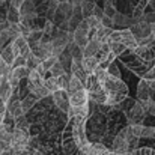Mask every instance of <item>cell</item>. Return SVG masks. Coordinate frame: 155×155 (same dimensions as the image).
Returning a JSON list of instances; mask_svg holds the SVG:
<instances>
[{"label":"cell","instance_id":"8992f818","mask_svg":"<svg viewBox=\"0 0 155 155\" xmlns=\"http://www.w3.org/2000/svg\"><path fill=\"white\" fill-rule=\"evenodd\" d=\"M130 29H131L133 35L136 36V39H142V38H145V36H148V35L152 33V26H151V23L145 21L143 18L139 20V21H136L134 24H131Z\"/></svg>","mask_w":155,"mask_h":155},{"label":"cell","instance_id":"7bdbcfd3","mask_svg":"<svg viewBox=\"0 0 155 155\" xmlns=\"http://www.w3.org/2000/svg\"><path fill=\"white\" fill-rule=\"evenodd\" d=\"M21 65H26V57L24 56H17L12 62V68H17V66H21Z\"/></svg>","mask_w":155,"mask_h":155},{"label":"cell","instance_id":"9a60e30c","mask_svg":"<svg viewBox=\"0 0 155 155\" xmlns=\"http://www.w3.org/2000/svg\"><path fill=\"white\" fill-rule=\"evenodd\" d=\"M81 65H83V68H84V71L87 74H94V71L97 69L100 62H98V59L95 56H84L83 60H81Z\"/></svg>","mask_w":155,"mask_h":155},{"label":"cell","instance_id":"8d00e7d4","mask_svg":"<svg viewBox=\"0 0 155 155\" xmlns=\"http://www.w3.org/2000/svg\"><path fill=\"white\" fill-rule=\"evenodd\" d=\"M86 20H87V23H89L91 29H98V27H101V26H103L101 18H100V17H97V15H91V17H87Z\"/></svg>","mask_w":155,"mask_h":155},{"label":"cell","instance_id":"3957f363","mask_svg":"<svg viewBox=\"0 0 155 155\" xmlns=\"http://www.w3.org/2000/svg\"><path fill=\"white\" fill-rule=\"evenodd\" d=\"M146 108L143 107V104L140 103V100H137L136 103L133 104V107L130 110L125 111L127 114V119L130 124H140L143 119H145V114H146Z\"/></svg>","mask_w":155,"mask_h":155},{"label":"cell","instance_id":"e0dca14e","mask_svg":"<svg viewBox=\"0 0 155 155\" xmlns=\"http://www.w3.org/2000/svg\"><path fill=\"white\" fill-rule=\"evenodd\" d=\"M14 41L18 44V48H20V56H24V57H27V56L32 53V47H30V44H29L27 38H24V36H20V38H17V39H14Z\"/></svg>","mask_w":155,"mask_h":155},{"label":"cell","instance_id":"74e56055","mask_svg":"<svg viewBox=\"0 0 155 155\" xmlns=\"http://www.w3.org/2000/svg\"><path fill=\"white\" fill-rule=\"evenodd\" d=\"M131 155H155V149L152 148H136Z\"/></svg>","mask_w":155,"mask_h":155},{"label":"cell","instance_id":"9c48e42d","mask_svg":"<svg viewBox=\"0 0 155 155\" xmlns=\"http://www.w3.org/2000/svg\"><path fill=\"white\" fill-rule=\"evenodd\" d=\"M8 113L12 114L15 119L20 117V116H24L26 111H24V108H23V105H21V100L11 97V100L8 101Z\"/></svg>","mask_w":155,"mask_h":155},{"label":"cell","instance_id":"4dcf8cb0","mask_svg":"<svg viewBox=\"0 0 155 155\" xmlns=\"http://www.w3.org/2000/svg\"><path fill=\"white\" fill-rule=\"evenodd\" d=\"M51 75H54V77H59V75H62L63 72H66L65 71V66L62 65V62L57 59L56 62H54V65H53L51 68H50V71H48Z\"/></svg>","mask_w":155,"mask_h":155},{"label":"cell","instance_id":"bcb514c9","mask_svg":"<svg viewBox=\"0 0 155 155\" xmlns=\"http://www.w3.org/2000/svg\"><path fill=\"white\" fill-rule=\"evenodd\" d=\"M8 81H9V84L12 86V89H18V86H20V78H17V77H14V75L11 74V77L8 78Z\"/></svg>","mask_w":155,"mask_h":155},{"label":"cell","instance_id":"e575fe53","mask_svg":"<svg viewBox=\"0 0 155 155\" xmlns=\"http://www.w3.org/2000/svg\"><path fill=\"white\" fill-rule=\"evenodd\" d=\"M110 47H111V51L114 53L116 56H120V54L125 51V50H128V48H127V47H125V45H124V44L120 42V41L111 42V44H110Z\"/></svg>","mask_w":155,"mask_h":155},{"label":"cell","instance_id":"681fc988","mask_svg":"<svg viewBox=\"0 0 155 155\" xmlns=\"http://www.w3.org/2000/svg\"><path fill=\"white\" fill-rule=\"evenodd\" d=\"M94 15H97V17L103 18L104 17V8H100V6L97 5V6H95V11H94Z\"/></svg>","mask_w":155,"mask_h":155},{"label":"cell","instance_id":"f6af8a7d","mask_svg":"<svg viewBox=\"0 0 155 155\" xmlns=\"http://www.w3.org/2000/svg\"><path fill=\"white\" fill-rule=\"evenodd\" d=\"M101 21H103V26H107V27H113V26H114L113 18L108 17V15H105V14H104V17L101 18Z\"/></svg>","mask_w":155,"mask_h":155},{"label":"cell","instance_id":"cb8c5ba5","mask_svg":"<svg viewBox=\"0 0 155 155\" xmlns=\"http://www.w3.org/2000/svg\"><path fill=\"white\" fill-rule=\"evenodd\" d=\"M80 89H84V83L78 77H75L72 74L69 77V89H68V92H74V91H80Z\"/></svg>","mask_w":155,"mask_h":155},{"label":"cell","instance_id":"30bf717a","mask_svg":"<svg viewBox=\"0 0 155 155\" xmlns=\"http://www.w3.org/2000/svg\"><path fill=\"white\" fill-rule=\"evenodd\" d=\"M152 89H151V86H149V83L145 80V78H142L140 81H139V86H137V100H140V101H145V100H151L152 98Z\"/></svg>","mask_w":155,"mask_h":155},{"label":"cell","instance_id":"603a6c76","mask_svg":"<svg viewBox=\"0 0 155 155\" xmlns=\"http://www.w3.org/2000/svg\"><path fill=\"white\" fill-rule=\"evenodd\" d=\"M29 72L30 69L26 66V65H21V66H17V68H12V75L23 80V78H27L29 77Z\"/></svg>","mask_w":155,"mask_h":155},{"label":"cell","instance_id":"5bb4252c","mask_svg":"<svg viewBox=\"0 0 155 155\" xmlns=\"http://www.w3.org/2000/svg\"><path fill=\"white\" fill-rule=\"evenodd\" d=\"M113 21H114V26H117V27H130L131 24H134V18L133 17H128V15H125V14H120V12H117L114 17H113Z\"/></svg>","mask_w":155,"mask_h":155},{"label":"cell","instance_id":"484cf974","mask_svg":"<svg viewBox=\"0 0 155 155\" xmlns=\"http://www.w3.org/2000/svg\"><path fill=\"white\" fill-rule=\"evenodd\" d=\"M41 62H42V60H41L35 53H30V54L26 57V66H27L30 71H32V69H36V68H38V65H39Z\"/></svg>","mask_w":155,"mask_h":155},{"label":"cell","instance_id":"f546056e","mask_svg":"<svg viewBox=\"0 0 155 155\" xmlns=\"http://www.w3.org/2000/svg\"><path fill=\"white\" fill-rule=\"evenodd\" d=\"M56 80H57L59 89H63V91H68V89H69V75H68L66 72H63L62 75L56 77Z\"/></svg>","mask_w":155,"mask_h":155},{"label":"cell","instance_id":"7dc6e473","mask_svg":"<svg viewBox=\"0 0 155 155\" xmlns=\"http://www.w3.org/2000/svg\"><path fill=\"white\" fill-rule=\"evenodd\" d=\"M143 20L145 21H148V23H155V11L152 12H145V15H143Z\"/></svg>","mask_w":155,"mask_h":155},{"label":"cell","instance_id":"ffe728a7","mask_svg":"<svg viewBox=\"0 0 155 155\" xmlns=\"http://www.w3.org/2000/svg\"><path fill=\"white\" fill-rule=\"evenodd\" d=\"M32 14H36V6L33 0H24L20 8V15H32Z\"/></svg>","mask_w":155,"mask_h":155},{"label":"cell","instance_id":"c3c4849f","mask_svg":"<svg viewBox=\"0 0 155 155\" xmlns=\"http://www.w3.org/2000/svg\"><path fill=\"white\" fill-rule=\"evenodd\" d=\"M8 113V103L0 100V114H6Z\"/></svg>","mask_w":155,"mask_h":155},{"label":"cell","instance_id":"b9f144b4","mask_svg":"<svg viewBox=\"0 0 155 155\" xmlns=\"http://www.w3.org/2000/svg\"><path fill=\"white\" fill-rule=\"evenodd\" d=\"M107 71H108V74H111V75H114V77H120V72H119V69H117V66H116L114 62L110 63V66L107 68Z\"/></svg>","mask_w":155,"mask_h":155},{"label":"cell","instance_id":"44dd1931","mask_svg":"<svg viewBox=\"0 0 155 155\" xmlns=\"http://www.w3.org/2000/svg\"><path fill=\"white\" fill-rule=\"evenodd\" d=\"M95 6H97V3H95V2H92V0H86L84 3H81V12H83V17H84V18H87V17L94 15Z\"/></svg>","mask_w":155,"mask_h":155},{"label":"cell","instance_id":"7402d4cb","mask_svg":"<svg viewBox=\"0 0 155 155\" xmlns=\"http://www.w3.org/2000/svg\"><path fill=\"white\" fill-rule=\"evenodd\" d=\"M0 56H2V59L6 62V63H9V65H12V62H14V59H15V54L12 51V47H11V44H8L2 51H0Z\"/></svg>","mask_w":155,"mask_h":155},{"label":"cell","instance_id":"52a82bcc","mask_svg":"<svg viewBox=\"0 0 155 155\" xmlns=\"http://www.w3.org/2000/svg\"><path fill=\"white\" fill-rule=\"evenodd\" d=\"M69 94V103H71V107H80V105H84L87 104V100H89V94L84 89H80V91H74V92H68Z\"/></svg>","mask_w":155,"mask_h":155},{"label":"cell","instance_id":"ab89813d","mask_svg":"<svg viewBox=\"0 0 155 155\" xmlns=\"http://www.w3.org/2000/svg\"><path fill=\"white\" fill-rule=\"evenodd\" d=\"M57 59H59V57H56V56H50V57L44 59V60H42V65H44V68H45L47 71H50V68H51L53 65H54V62H56Z\"/></svg>","mask_w":155,"mask_h":155},{"label":"cell","instance_id":"ba28073f","mask_svg":"<svg viewBox=\"0 0 155 155\" xmlns=\"http://www.w3.org/2000/svg\"><path fill=\"white\" fill-rule=\"evenodd\" d=\"M120 32V42L128 48V50H134L139 44H137V39H136V36L133 35V32H131V29L130 27H125V29H122V30H119Z\"/></svg>","mask_w":155,"mask_h":155},{"label":"cell","instance_id":"8fae6325","mask_svg":"<svg viewBox=\"0 0 155 155\" xmlns=\"http://www.w3.org/2000/svg\"><path fill=\"white\" fill-rule=\"evenodd\" d=\"M87 94H89V100L94 101L95 104H98V105L105 104V101H107V92L104 91L103 86H98L92 91H87Z\"/></svg>","mask_w":155,"mask_h":155},{"label":"cell","instance_id":"6da1fadb","mask_svg":"<svg viewBox=\"0 0 155 155\" xmlns=\"http://www.w3.org/2000/svg\"><path fill=\"white\" fill-rule=\"evenodd\" d=\"M72 136L75 143L78 145V149H84L86 146H89V140H87V134H86V122H75L72 124Z\"/></svg>","mask_w":155,"mask_h":155},{"label":"cell","instance_id":"db71d44e","mask_svg":"<svg viewBox=\"0 0 155 155\" xmlns=\"http://www.w3.org/2000/svg\"><path fill=\"white\" fill-rule=\"evenodd\" d=\"M114 2L116 0H104V3H111V5H114Z\"/></svg>","mask_w":155,"mask_h":155},{"label":"cell","instance_id":"1f68e13d","mask_svg":"<svg viewBox=\"0 0 155 155\" xmlns=\"http://www.w3.org/2000/svg\"><path fill=\"white\" fill-rule=\"evenodd\" d=\"M15 128L18 130H23V131H27L29 133V128H30V122L26 119V116H20L15 119Z\"/></svg>","mask_w":155,"mask_h":155},{"label":"cell","instance_id":"7a4b0ae2","mask_svg":"<svg viewBox=\"0 0 155 155\" xmlns=\"http://www.w3.org/2000/svg\"><path fill=\"white\" fill-rule=\"evenodd\" d=\"M103 87L107 94H113V92H125V94H128V86L120 80V77H114L111 74H108V77L105 78V81L103 83Z\"/></svg>","mask_w":155,"mask_h":155},{"label":"cell","instance_id":"5b68a950","mask_svg":"<svg viewBox=\"0 0 155 155\" xmlns=\"http://www.w3.org/2000/svg\"><path fill=\"white\" fill-rule=\"evenodd\" d=\"M133 54H136V57L139 60L148 62V63H154L155 62V45H137Z\"/></svg>","mask_w":155,"mask_h":155},{"label":"cell","instance_id":"2e32d148","mask_svg":"<svg viewBox=\"0 0 155 155\" xmlns=\"http://www.w3.org/2000/svg\"><path fill=\"white\" fill-rule=\"evenodd\" d=\"M111 32H113V27L101 26V27L95 29V39H98L100 42H107V41H110Z\"/></svg>","mask_w":155,"mask_h":155},{"label":"cell","instance_id":"4316f807","mask_svg":"<svg viewBox=\"0 0 155 155\" xmlns=\"http://www.w3.org/2000/svg\"><path fill=\"white\" fill-rule=\"evenodd\" d=\"M6 18H8L9 23H20V9H17V8H14V6L9 5Z\"/></svg>","mask_w":155,"mask_h":155},{"label":"cell","instance_id":"816d5d0a","mask_svg":"<svg viewBox=\"0 0 155 155\" xmlns=\"http://www.w3.org/2000/svg\"><path fill=\"white\" fill-rule=\"evenodd\" d=\"M149 83V86H151V89L155 92V80H152V81H148Z\"/></svg>","mask_w":155,"mask_h":155},{"label":"cell","instance_id":"277c9868","mask_svg":"<svg viewBox=\"0 0 155 155\" xmlns=\"http://www.w3.org/2000/svg\"><path fill=\"white\" fill-rule=\"evenodd\" d=\"M53 101H54V105L62 111V113H68L69 107H71V103H69V94L68 91H63V89H57L56 92H53Z\"/></svg>","mask_w":155,"mask_h":155},{"label":"cell","instance_id":"d6986e66","mask_svg":"<svg viewBox=\"0 0 155 155\" xmlns=\"http://www.w3.org/2000/svg\"><path fill=\"white\" fill-rule=\"evenodd\" d=\"M100 45H101V42L98 41V39H89V42L84 45V48H83V54L84 56H95L97 51H98V48H100Z\"/></svg>","mask_w":155,"mask_h":155},{"label":"cell","instance_id":"d6a6232c","mask_svg":"<svg viewBox=\"0 0 155 155\" xmlns=\"http://www.w3.org/2000/svg\"><path fill=\"white\" fill-rule=\"evenodd\" d=\"M94 75L97 77V80H98V81L101 83V86H103V83L105 81V78L108 77V71H107L105 68H103V66H100V65H98V66H97V69L94 71Z\"/></svg>","mask_w":155,"mask_h":155},{"label":"cell","instance_id":"7c38bea8","mask_svg":"<svg viewBox=\"0 0 155 155\" xmlns=\"http://www.w3.org/2000/svg\"><path fill=\"white\" fill-rule=\"evenodd\" d=\"M81 151L86 155H110V149L105 148L103 143H91Z\"/></svg>","mask_w":155,"mask_h":155},{"label":"cell","instance_id":"f907efd6","mask_svg":"<svg viewBox=\"0 0 155 155\" xmlns=\"http://www.w3.org/2000/svg\"><path fill=\"white\" fill-rule=\"evenodd\" d=\"M23 2H24V0H11V6H14V8L20 9V8H21V5H23Z\"/></svg>","mask_w":155,"mask_h":155},{"label":"cell","instance_id":"836d02e7","mask_svg":"<svg viewBox=\"0 0 155 155\" xmlns=\"http://www.w3.org/2000/svg\"><path fill=\"white\" fill-rule=\"evenodd\" d=\"M11 74H12V65L3 62L2 66H0V78L2 80H8L11 77Z\"/></svg>","mask_w":155,"mask_h":155},{"label":"cell","instance_id":"ac0fdd59","mask_svg":"<svg viewBox=\"0 0 155 155\" xmlns=\"http://www.w3.org/2000/svg\"><path fill=\"white\" fill-rule=\"evenodd\" d=\"M12 86L9 84V81L8 80H2V83H0V100H3V101H9L11 100V97H12Z\"/></svg>","mask_w":155,"mask_h":155},{"label":"cell","instance_id":"f1b7e54d","mask_svg":"<svg viewBox=\"0 0 155 155\" xmlns=\"http://www.w3.org/2000/svg\"><path fill=\"white\" fill-rule=\"evenodd\" d=\"M44 86H45L51 94L59 89V86H57V80H56V77L51 75V74H50V77H44Z\"/></svg>","mask_w":155,"mask_h":155},{"label":"cell","instance_id":"f5cc1de1","mask_svg":"<svg viewBox=\"0 0 155 155\" xmlns=\"http://www.w3.org/2000/svg\"><path fill=\"white\" fill-rule=\"evenodd\" d=\"M110 155H131V154H120V152H113V151H110Z\"/></svg>","mask_w":155,"mask_h":155},{"label":"cell","instance_id":"f35d334b","mask_svg":"<svg viewBox=\"0 0 155 155\" xmlns=\"http://www.w3.org/2000/svg\"><path fill=\"white\" fill-rule=\"evenodd\" d=\"M104 14L113 18V17L117 14V11H116L114 5H111V3H104Z\"/></svg>","mask_w":155,"mask_h":155},{"label":"cell","instance_id":"83f0119b","mask_svg":"<svg viewBox=\"0 0 155 155\" xmlns=\"http://www.w3.org/2000/svg\"><path fill=\"white\" fill-rule=\"evenodd\" d=\"M27 80L30 81V83H33V84H44V75L42 74H39L36 69H32L30 72H29V77H27Z\"/></svg>","mask_w":155,"mask_h":155},{"label":"cell","instance_id":"ee69618b","mask_svg":"<svg viewBox=\"0 0 155 155\" xmlns=\"http://www.w3.org/2000/svg\"><path fill=\"white\" fill-rule=\"evenodd\" d=\"M142 78H145L146 81H152V80H155V69L154 68L148 69V71L143 74V77H142Z\"/></svg>","mask_w":155,"mask_h":155},{"label":"cell","instance_id":"d4e9b609","mask_svg":"<svg viewBox=\"0 0 155 155\" xmlns=\"http://www.w3.org/2000/svg\"><path fill=\"white\" fill-rule=\"evenodd\" d=\"M8 32H9V36L11 39H17L20 36H23V32H21V27H20V23H11L9 27H8Z\"/></svg>","mask_w":155,"mask_h":155},{"label":"cell","instance_id":"d590c367","mask_svg":"<svg viewBox=\"0 0 155 155\" xmlns=\"http://www.w3.org/2000/svg\"><path fill=\"white\" fill-rule=\"evenodd\" d=\"M140 139H155V127H145L143 125Z\"/></svg>","mask_w":155,"mask_h":155},{"label":"cell","instance_id":"60d3db41","mask_svg":"<svg viewBox=\"0 0 155 155\" xmlns=\"http://www.w3.org/2000/svg\"><path fill=\"white\" fill-rule=\"evenodd\" d=\"M44 33H47V35H53L56 30H54V24H53V21L51 20H47L45 21V24H44Z\"/></svg>","mask_w":155,"mask_h":155},{"label":"cell","instance_id":"4fadbf2b","mask_svg":"<svg viewBox=\"0 0 155 155\" xmlns=\"http://www.w3.org/2000/svg\"><path fill=\"white\" fill-rule=\"evenodd\" d=\"M41 101V98L36 95V94H33V92H29L24 98H21V105H23V108H24V111H30L35 105H38V103Z\"/></svg>","mask_w":155,"mask_h":155}]
</instances>
